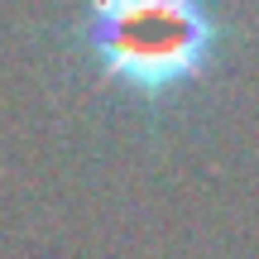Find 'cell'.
<instances>
[{"label": "cell", "instance_id": "cell-1", "mask_svg": "<svg viewBox=\"0 0 259 259\" xmlns=\"http://www.w3.org/2000/svg\"><path fill=\"white\" fill-rule=\"evenodd\" d=\"M82 38L111 82L168 96L211 67L221 29L206 0H87Z\"/></svg>", "mask_w": 259, "mask_h": 259}]
</instances>
